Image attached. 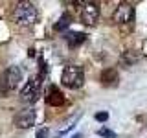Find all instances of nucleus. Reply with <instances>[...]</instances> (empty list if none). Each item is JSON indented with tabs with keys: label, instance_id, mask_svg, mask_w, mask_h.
Instances as JSON below:
<instances>
[{
	"label": "nucleus",
	"instance_id": "nucleus-1",
	"mask_svg": "<svg viewBox=\"0 0 147 138\" xmlns=\"http://www.w3.org/2000/svg\"><path fill=\"white\" fill-rule=\"evenodd\" d=\"M22 81V72L18 66H9L0 74V98H6Z\"/></svg>",
	"mask_w": 147,
	"mask_h": 138
},
{
	"label": "nucleus",
	"instance_id": "nucleus-2",
	"mask_svg": "<svg viewBox=\"0 0 147 138\" xmlns=\"http://www.w3.org/2000/svg\"><path fill=\"white\" fill-rule=\"evenodd\" d=\"M39 11L31 2H20L15 7V20L18 26H33L37 22Z\"/></svg>",
	"mask_w": 147,
	"mask_h": 138
},
{
	"label": "nucleus",
	"instance_id": "nucleus-3",
	"mask_svg": "<svg viewBox=\"0 0 147 138\" xmlns=\"http://www.w3.org/2000/svg\"><path fill=\"white\" fill-rule=\"evenodd\" d=\"M61 83L68 89H79L85 83V72H83L81 66L77 64H68L64 66L63 76H61Z\"/></svg>",
	"mask_w": 147,
	"mask_h": 138
},
{
	"label": "nucleus",
	"instance_id": "nucleus-4",
	"mask_svg": "<svg viewBox=\"0 0 147 138\" xmlns=\"http://www.w3.org/2000/svg\"><path fill=\"white\" fill-rule=\"evenodd\" d=\"M40 79H42V76H35L24 85V89L20 90V99L24 103H33V101H37L39 92H40Z\"/></svg>",
	"mask_w": 147,
	"mask_h": 138
},
{
	"label": "nucleus",
	"instance_id": "nucleus-5",
	"mask_svg": "<svg viewBox=\"0 0 147 138\" xmlns=\"http://www.w3.org/2000/svg\"><path fill=\"white\" fill-rule=\"evenodd\" d=\"M99 18V6L96 2H85L81 7V22L86 26H94Z\"/></svg>",
	"mask_w": 147,
	"mask_h": 138
},
{
	"label": "nucleus",
	"instance_id": "nucleus-6",
	"mask_svg": "<svg viewBox=\"0 0 147 138\" xmlns=\"http://www.w3.org/2000/svg\"><path fill=\"white\" fill-rule=\"evenodd\" d=\"M132 18H134V7L131 4H119L112 13L114 24H129Z\"/></svg>",
	"mask_w": 147,
	"mask_h": 138
},
{
	"label": "nucleus",
	"instance_id": "nucleus-7",
	"mask_svg": "<svg viewBox=\"0 0 147 138\" xmlns=\"http://www.w3.org/2000/svg\"><path fill=\"white\" fill-rule=\"evenodd\" d=\"M33 123H35V110L31 109V107L22 109V110H18V112H17V116H15V125H17L18 129H30Z\"/></svg>",
	"mask_w": 147,
	"mask_h": 138
},
{
	"label": "nucleus",
	"instance_id": "nucleus-8",
	"mask_svg": "<svg viewBox=\"0 0 147 138\" xmlns=\"http://www.w3.org/2000/svg\"><path fill=\"white\" fill-rule=\"evenodd\" d=\"M46 103L52 105V107H59V105L64 103V94L57 87H50L48 92H46Z\"/></svg>",
	"mask_w": 147,
	"mask_h": 138
},
{
	"label": "nucleus",
	"instance_id": "nucleus-9",
	"mask_svg": "<svg viewBox=\"0 0 147 138\" xmlns=\"http://www.w3.org/2000/svg\"><path fill=\"white\" fill-rule=\"evenodd\" d=\"M66 43H68V46H72V48H76V46H79V44H83L86 41V35L85 33H81V31H74V33H66Z\"/></svg>",
	"mask_w": 147,
	"mask_h": 138
},
{
	"label": "nucleus",
	"instance_id": "nucleus-10",
	"mask_svg": "<svg viewBox=\"0 0 147 138\" xmlns=\"http://www.w3.org/2000/svg\"><path fill=\"white\" fill-rule=\"evenodd\" d=\"M72 24V15H68V13H64V15L57 20V24H55V30L57 31H64L68 26Z\"/></svg>",
	"mask_w": 147,
	"mask_h": 138
},
{
	"label": "nucleus",
	"instance_id": "nucleus-11",
	"mask_svg": "<svg viewBox=\"0 0 147 138\" xmlns=\"http://www.w3.org/2000/svg\"><path fill=\"white\" fill-rule=\"evenodd\" d=\"M98 135H99V136H103V138H116V133L110 131V129H99Z\"/></svg>",
	"mask_w": 147,
	"mask_h": 138
},
{
	"label": "nucleus",
	"instance_id": "nucleus-12",
	"mask_svg": "<svg viewBox=\"0 0 147 138\" xmlns=\"http://www.w3.org/2000/svg\"><path fill=\"white\" fill-rule=\"evenodd\" d=\"M96 120H98V122H107V120H109V112H98V114H96Z\"/></svg>",
	"mask_w": 147,
	"mask_h": 138
},
{
	"label": "nucleus",
	"instance_id": "nucleus-13",
	"mask_svg": "<svg viewBox=\"0 0 147 138\" xmlns=\"http://www.w3.org/2000/svg\"><path fill=\"white\" fill-rule=\"evenodd\" d=\"M46 136H48V129H46V127H42V129L37 131V138H46Z\"/></svg>",
	"mask_w": 147,
	"mask_h": 138
},
{
	"label": "nucleus",
	"instance_id": "nucleus-14",
	"mask_svg": "<svg viewBox=\"0 0 147 138\" xmlns=\"http://www.w3.org/2000/svg\"><path fill=\"white\" fill-rule=\"evenodd\" d=\"M72 138H83V135H79V133H77V135H74Z\"/></svg>",
	"mask_w": 147,
	"mask_h": 138
}]
</instances>
